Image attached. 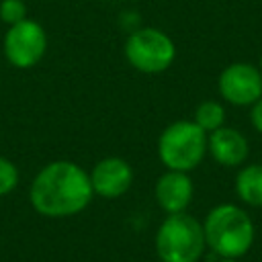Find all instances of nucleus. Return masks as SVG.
<instances>
[{
	"label": "nucleus",
	"instance_id": "12",
	"mask_svg": "<svg viewBox=\"0 0 262 262\" xmlns=\"http://www.w3.org/2000/svg\"><path fill=\"white\" fill-rule=\"evenodd\" d=\"M205 133H211L219 127H223L225 123V108L221 102L217 100H203L196 111H194V119H192Z\"/></svg>",
	"mask_w": 262,
	"mask_h": 262
},
{
	"label": "nucleus",
	"instance_id": "10",
	"mask_svg": "<svg viewBox=\"0 0 262 262\" xmlns=\"http://www.w3.org/2000/svg\"><path fill=\"white\" fill-rule=\"evenodd\" d=\"M207 151L217 164L233 168L248 158V139L239 131L223 125L207 135Z\"/></svg>",
	"mask_w": 262,
	"mask_h": 262
},
{
	"label": "nucleus",
	"instance_id": "8",
	"mask_svg": "<svg viewBox=\"0 0 262 262\" xmlns=\"http://www.w3.org/2000/svg\"><path fill=\"white\" fill-rule=\"evenodd\" d=\"M94 194L102 199H119L133 184V168L127 160L119 156L102 158L88 172Z\"/></svg>",
	"mask_w": 262,
	"mask_h": 262
},
{
	"label": "nucleus",
	"instance_id": "2",
	"mask_svg": "<svg viewBox=\"0 0 262 262\" xmlns=\"http://www.w3.org/2000/svg\"><path fill=\"white\" fill-rule=\"evenodd\" d=\"M205 244L219 256V258H242L250 252L254 244V221L250 215L231 203H221L213 207L205 221Z\"/></svg>",
	"mask_w": 262,
	"mask_h": 262
},
{
	"label": "nucleus",
	"instance_id": "5",
	"mask_svg": "<svg viewBox=\"0 0 262 262\" xmlns=\"http://www.w3.org/2000/svg\"><path fill=\"white\" fill-rule=\"evenodd\" d=\"M123 53L133 70L141 74H160L172 66L176 45L164 31L156 27H141L127 37Z\"/></svg>",
	"mask_w": 262,
	"mask_h": 262
},
{
	"label": "nucleus",
	"instance_id": "4",
	"mask_svg": "<svg viewBox=\"0 0 262 262\" xmlns=\"http://www.w3.org/2000/svg\"><path fill=\"white\" fill-rule=\"evenodd\" d=\"M207 154V133L194 121H174L158 137V158L168 170L190 172Z\"/></svg>",
	"mask_w": 262,
	"mask_h": 262
},
{
	"label": "nucleus",
	"instance_id": "1",
	"mask_svg": "<svg viewBox=\"0 0 262 262\" xmlns=\"http://www.w3.org/2000/svg\"><path fill=\"white\" fill-rule=\"evenodd\" d=\"M94 196L90 174L70 160L45 164L33 178L29 201L33 209L51 219L72 217L82 213Z\"/></svg>",
	"mask_w": 262,
	"mask_h": 262
},
{
	"label": "nucleus",
	"instance_id": "15",
	"mask_svg": "<svg viewBox=\"0 0 262 262\" xmlns=\"http://www.w3.org/2000/svg\"><path fill=\"white\" fill-rule=\"evenodd\" d=\"M250 121H252V127H254L258 133H262V96L252 104Z\"/></svg>",
	"mask_w": 262,
	"mask_h": 262
},
{
	"label": "nucleus",
	"instance_id": "9",
	"mask_svg": "<svg viewBox=\"0 0 262 262\" xmlns=\"http://www.w3.org/2000/svg\"><path fill=\"white\" fill-rule=\"evenodd\" d=\"M192 180L188 172H178V170H168L156 180V203L162 211L168 215L172 213H184L192 201Z\"/></svg>",
	"mask_w": 262,
	"mask_h": 262
},
{
	"label": "nucleus",
	"instance_id": "7",
	"mask_svg": "<svg viewBox=\"0 0 262 262\" xmlns=\"http://www.w3.org/2000/svg\"><path fill=\"white\" fill-rule=\"evenodd\" d=\"M223 100L235 106H252L262 96V74L256 66L246 61L229 63L217 80Z\"/></svg>",
	"mask_w": 262,
	"mask_h": 262
},
{
	"label": "nucleus",
	"instance_id": "11",
	"mask_svg": "<svg viewBox=\"0 0 262 262\" xmlns=\"http://www.w3.org/2000/svg\"><path fill=\"white\" fill-rule=\"evenodd\" d=\"M235 194L250 207H262V164H250L237 172Z\"/></svg>",
	"mask_w": 262,
	"mask_h": 262
},
{
	"label": "nucleus",
	"instance_id": "17",
	"mask_svg": "<svg viewBox=\"0 0 262 262\" xmlns=\"http://www.w3.org/2000/svg\"><path fill=\"white\" fill-rule=\"evenodd\" d=\"M260 74H262V57H260Z\"/></svg>",
	"mask_w": 262,
	"mask_h": 262
},
{
	"label": "nucleus",
	"instance_id": "16",
	"mask_svg": "<svg viewBox=\"0 0 262 262\" xmlns=\"http://www.w3.org/2000/svg\"><path fill=\"white\" fill-rule=\"evenodd\" d=\"M219 262H239V260L237 258H221Z\"/></svg>",
	"mask_w": 262,
	"mask_h": 262
},
{
	"label": "nucleus",
	"instance_id": "6",
	"mask_svg": "<svg viewBox=\"0 0 262 262\" xmlns=\"http://www.w3.org/2000/svg\"><path fill=\"white\" fill-rule=\"evenodd\" d=\"M47 43L49 39H47L45 29L37 20L25 18L8 27L4 41H2V49L10 66L18 70H29L43 59L47 51Z\"/></svg>",
	"mask_w": 262,
	"mask_h": 262
},
{
	"label": "nucleus",
	"instance_id": "13",
	"mask_svg": "<svg viewBox=\"0 0 262 262\" xmlns=\"http://www.w3.org/2000/svg\"><path fill=\"white\" fill-rule=\"evenodd\" d=\"M27 16V4L25 0H0V20L4 25H16Z\"/></svg>",
	"mask_w": 262,
	"mask_h": 262
},
{
	"label": "nucleus",
	"instance_id": "14",
	"mask_svg": "<svg viewBox=\"0 0 262 262\" xmlns=\"http://www.w3.org/2000/svg\"><path fill=\"white\" fill-rule=\"evenodd\" d=\"M18 184V168L12 160L0 156V196L10 194Z\"/></svg>",
	"mask_w": 262,
	"mask_h": 262
},
{
	"label": "nucleus",
	"instance_id": "3",
	"mask_svg": "<svg viewBox=\"0 0 262 262\" xmlns=\"http://www.w3.org/2000/svg\"><path fill=\"white\" fill-rule=\"evenodd\" d=\"M205 246L203 223L186 211L168 215L156 231V254L162 262H199Z\"/></svg>",
	"mask_w": 262,
	"mask_h": 262
}]
</instances>
